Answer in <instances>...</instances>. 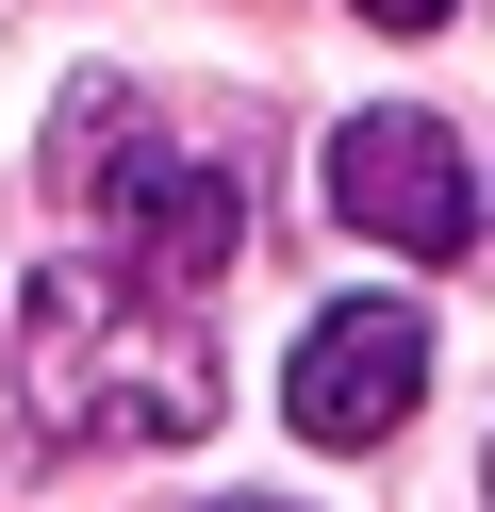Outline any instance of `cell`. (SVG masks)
Returning <instances> with one entry per match:
<instances>
[{"label":"cell","mask_w":495,"mask_h":512,"mask_svg":"<svg viewBox=\"0 0 495 512\" xmlns=\"http://www.w3.org/2000/svg\"><path fill=\"white\" fill-rule=\"evenodd\" d=\"M479 215H495V199H479Z\"/></svg>","instance_id":"8992f818"},{"label":"cell","mask_w":495,"mask_h":512,"mask_svg":"<svg viewBox=\"0 0 495 512\" xmlns=\"http://www.w3.org/2000/svg\"><path fill=\"white\" fill-rule=\"evenodd\" d=\"M413 380H429V314L413 298H330L314 331H297V364H281V413L314 446H380L396 413H413Z\"/></svg>","instance_id":"277c9868"},{"label":"cell","mask_w":495,"mask_h":512,"mask_svg":"<svg viewBox=\"0 0 495 512\" xmlns=\"http://www.w3.org/2000/svg\"><path fill=\"white\" fill-rule=\"evenodd\" d=\"M215 331H198V281L149 248H99V265L33 281V430L50 446H198L215 430Z\"/></svg>","instance_id":"6da1fadb"},{"label":"cell","mask_w":495,"mask_h":512,"mask_svg":"<svg viewBox=\"0 0 495 512\" xmlns=\"http://www.w3.org/2000/svg\"><path fill=\"white\" fill-rule=\"evenodd\" d=\"M347 17H380V34H446V0H347Z\"/></svg>","instance_id":"5b68a950"},{"label":"cell","mask_w":495,"mask_h":512,"mask_svg":"<svg viewBox=\"0 0 495 512\" xmlns=\"http://www.w3.org/2000/svg\"><path fill=\"white\" fill-rule=\"evenodd\" d=\"M50 182H66V199H99L132 248H149V265H182V281L248 265V182H231L215 149H165L132 83H83V100H66V149H50Z\"/></svg>","instance_id":"7a4b0ae2"},{"label":"cell","mask_w":495,"mask_h":512,"mask_svg":"<svg viewBox=\"0 0 495 512\" xmlns=\"http://www.w3.org/2000/svg\"><path fill=\"white\" fill-rule=\"evenodd\" d=\"M330 215H347L363 248H396V265H462L479 248V166H462L446 116H347L330 133Z\"/></svg>","instance_id":"3957f363"}]
</instances>
